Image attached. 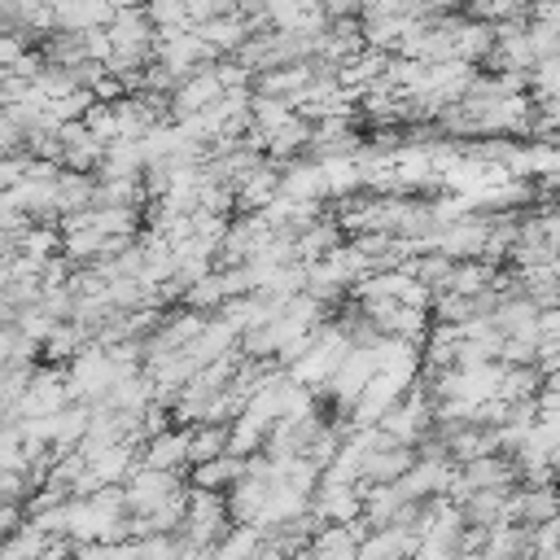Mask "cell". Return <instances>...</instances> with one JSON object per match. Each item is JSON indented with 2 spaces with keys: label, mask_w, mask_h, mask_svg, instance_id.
<instances>
[{
  "label": "cell",
  "mask_w": 560,
  "mask_h": 560,
  "mask_svg": "<svg viewBox=\"0 0 560 560\" xmlns=\"http://www.w3.org/2000/svg\"><path fill=\"white\" fill-rule=\"evenodd\" d=\"M175 494H184L179 472H162V468H149V464H140V468L122 481V499H127V512H131V516H144V512L171 503Z\"/></svg>",
  "instance_id": "obj_1"
},
{
  "label": "cell",
  "mask_w": 560,
  "mask_h": 560,
  "mask_svg": "<svg viewBox=\"0 0 560 560\" xmlns=\"http://www.w3.org/2000/svg\"><path fill=\"white\" fill-rule=\"evenodd\" d=\"M140 464L149 468H162V472H179L184 464H192V451H188V429H162L153 433L144 446H140Z\"/></svg>",
  "instance_id": "obj_2"
},
{
  "label": "cell",
  "mask_w": 560,
  "mask_h": 560,
  "mask_svg": "<svg viewBox=\"0 0 560 560\" xmlns=\"http://www.w3.org/2000/svg\"><path fill=\"white\" fill-rule=\"evenodd\" d=\"M245 468H249V459H241V455H219V459L192 464V486L214 490V494H228V490L245 477Z\"/></svg>",
  "instance_id": "obj_3"
},
{
  "label": "cell",
  "mask_w": 560,
  "mask_h": 560,
  "mask_svg": "<svg viewBox=\"0 0 560 560\" xmlns=\"http://www.w3.org/2000/svg\"><path fill=\"white\" fill-rule=\"evenodd\" d=\"M494 22H481V18H468L464 13V22H459V35H455V57L459 61H490V52H494Z\"/></svg>",
  "instance_id": "obj_4"
},
{
  "label": "cell",
  "mask_w": 560,
  "mask_h": 560,
  "mask_svg": "<svg viewBox=\"0 0 560 560\" xmlns=\"http://www.w3.org/2000/svg\"><path fill=\"white\" fill-rule=\"evenodd\" d=\"M228 438H232V424H188V451H192V464H206V459H219L228 455Z\"/></svg>",
  "instance_id": "obj_5"
},
{
  "label": "cell",
  "mask_w": 560,
  "mask_h": 560,
  "mask_svg": "<svg viewBox=\"0 0 560 560\" xmlns=\"http://www.w3.org/2000/svg\"><path fill=\"white\" fill-rule=\"evenodd\" d=\"M144 13L158 31H192V0H144Z\"/></svg>",
  "instance_id": "obj_6"
},
{
  "label": "cell",
  "mask_w": 560,
  "mask_h": 560,
  "mask_svg": "<svg viewBox=\"0 0 560 560\" xmlns=\"http://www.w3.org/2000/svg\"><path fill=\"white\" fill-rule=\"evenodd\" d=\"M538 332H542V341H560V306H547L538 315Z\"/></svg>",
  "instance_id": "obj_7"
},
{
  "label": "cell",
  "mask_w": 560,
  "mask_h": 560,
  "mask_svg": "<svg viewBox=\"0 0 560 560\" xmlns=\"http://www.w3.org/2000/svg\"><path fill=\"white\" fill-rule=\"evenodd\" d=\"M534 22L560 26V0H534Z\"/></svg>",
  "instance_id": "obj_8"
},
{
  "label": "cell",
  "mask_w": 560,
  "mask_h": 560,
  "mask_svg": "<svg viewBox=\"0 0 560 560\" xmlns=\"http://www.w3.org/2000/svg\"><path fill=\"white\" fill-rule=\"evenodd\" d=\"M521 560H534V556H521Z\"/></svg>",
  "instance_id": "obj_9"
}]
</instances>
